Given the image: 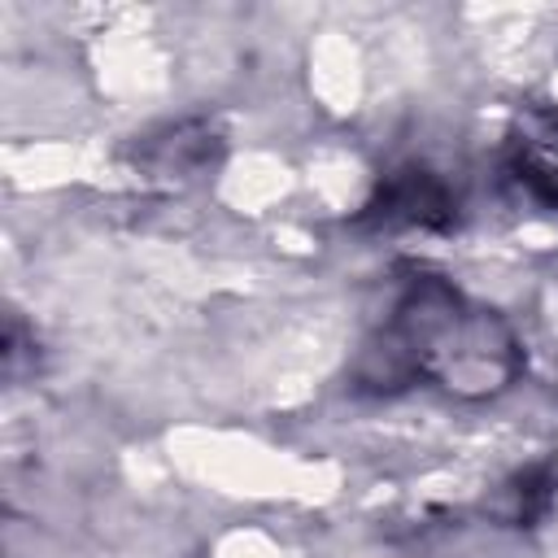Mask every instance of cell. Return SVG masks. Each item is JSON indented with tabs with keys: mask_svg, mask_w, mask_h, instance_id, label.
<instances>
[{
	"mask_svg": "<svg viewBox=\"0 0 558 558\" xmlns=\"http://www.w3.org/2000/svg\"><path fill=\"white\" fill-rule=\"evenodd\" d=\"M527 349L514 323L440 275H410L388 323L357 349L353 384L401 392L418 379L462 401H488L519 384Z\"/></svg>",
	"mask_w": 558,
	"mask_h": 558,
	"instance_id": "1",
	"label": "cell"
},
{
	"mask_svg": "<svg viewBox=\"0 0 558 558\" xmlns=\"http://www.w3.org/2000/svg\"><path fill=\"white\" fill-rule=\"evenodd\" d=\"M222 131L218 122L209 118H192V122H179V126H166L161 135H148L140 148H135V166L148 174V179H161V183H192L201 179L209 166H218L222 157Z\"/></svg>",
	"mask_w": 558,
	"mask_h": 558,
	"instance_id": "2",
	"label": "cell"
},
{
	"mask_svg": "<svg viewBox=\"0 0 558 558\" xmlns=\"http://www.w3.org/2000/svg\"><path fill=\"white\" fill-rule=\"evenodd\" d=\"M514 179L549 209H558V105H527L506 140Z\"/></svg>",
	"mask_w": 558,
	"mask_h": 558,
	"instance_id": "3",
	"label": "cell"
},
{
	"mask_svg": "<svg viewBox=\"0 0 558 558\" xmlns=\"http://www.w3.org/2000/svg\"><path fill=\"white\" fill-rule=\"evenodd\" d=\"M371 209L384 222H405V227H453L458 218V196L432 174V170H397L379 183V196Z\"/></svg>",
	"mask_w": 558,
	"mask_h": 558,
	"instance_id": "4",
	"label": "cell"
},
{
	"mask_svg": "<svg viewBox=\"0 0 558 558\" xmlns=\"http://www.w3.org/2000/svg\"><path fill=\"white\" fill-rule=\"evenodd\" d=\"M554 493H558V466L554 462H532V466H523L519 475H510L493 493L488 514L501 519V523H519L523 527V523H536L549 510Z\"/></svg>",
	"mask_w": 558,
	"mask_h": 558,
	"instance_id": "5",
	"label": "cell"
},
{
	"mask_svg": "<svg viewBox=\"0 0 558 558\" xmlns=\"http://www.w3.org/2000/svg\"><path fill=\"white\" fill-rule=\"evenodd\" d=\"M545 384H549V392L558 397V344H554L549 357H545Z\"/></svg>",
	"mask_w": 558,
	"mask_h": 558,
	"instance_id": "6",
	"label": "cell"
}]
</instances>
